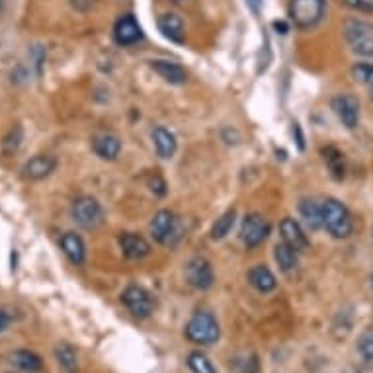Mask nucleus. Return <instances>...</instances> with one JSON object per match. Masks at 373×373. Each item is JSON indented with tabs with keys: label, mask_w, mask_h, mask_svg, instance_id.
I'll return each mask as SVG.
<instances>
[{
	"label": "nucleus",
	"mask_w": 373,
	"mask_h": 373,
	"mask_svg": "<svg viewBox=\"0 0 373 373\" xmlns=\"http://www.w3.org/2000/svg\"><path fill=\"white\" fill-rule=\"evenodd\" d=\"M322 227L334 237V239H348L354 233V219L350 209L334 198H327L322 202Z\"/></svg>",
	"instance_id": "f257e3e1"
},
{
	"label": "nucleus",
	"mask_w": 373,
	"mask_h": 373,
	"mask_svg": "<svg viewBox=\"0 0 373 373\" xmlns=\"http://www.w3.org/2000/svg\"><path fill=\"white\" fill-rule=\"evenodd\" d=\"M219 336H221V329H219V322L215 321L213 315L195 313L186 322V338L190 342L209 346V344H215Z\"/></svg>",
	"instance_id": "f03ea898"
},
{
	"label": "nucleus",
	"mask_w": 373,
	"mask_h": 373,
	"mask_svg": "<svg viewBox=\"0 0 373 373\" xmlns=\"http://www.w3.org/2000/svg\"><path fill=\"white\" fill-rule=\"evenodd\" d=\"M327 4L325 0H290V16L301 30H311L321 22Z\"/></svg>",
	"instance_id": "7ed1b4c3"
},
{
	"label": "nucleus",
	"mask_w": 373,
	"mask_h": 373,
	"mask_svg": "<svg viewBox=\"0 0 373 373\" xmlns=\"http://www.w3.org/2000/svg\"><path fill=\"white\" fill-rule=\"evenodd\" d=\"M71 215L75 219V223L81 225L83 229H98L104 223V209L92 195L76 198L71 208Z\"/></svg>",
	"instance_id": "20e7f679"
},
{
	"label": "nucleus",
	"mask_w": 373,
	"mask_h": 373,
	"mask_svg": "<svg viewBox=\"0 0 373 373\" xmlns=\"http://www.w3.org/2000/svg\"><path fill=\"white\" fill-rule=\"evenodd\" d=\"M344 36L350 44L352 51L372 57L373 55V28L364 20H346L344 24Z\"/></svg>",
	"instance_id": "39448f33"
},
{
	"label": "nucleus",
	"mask_w": 373,
	"mask_h": 373,
	"mask_svg": "<svg viewBox=\"0 0 373 373\" xmlns=\"http://www.w3.org/2000/svg\"><path fill=\"white\" fill-rule=\"evenodd\" d=\"M178 217L172 213L170 209H160L155 213L153 221H150V235L153 239L160 242V245H174V240L180 235Z\"/></svg>",
	"instance_id": "423d86ee"
},
{
	"label": "nucleus",
	"mask_w": 373,
	"mask_h": 373,
	"mask_svg": "<svg viewBox=\"0 0 373 373\" xmlns=\"http://www.w3.org/2000/svg\"><path fill=\"white\" fill-rule=\"evenodd\" d=\"M121 301L127 307V311L133 315V317H137V319H147L153 313V307H155L149 291L143 290L139 285H129L123 291Z\"/></svg>",
	"instance_id": "0eeeda50"
},
{
	"label": "nucleus",
	"mask_w": 373,
	"mask_h": 373,
	"mask_svg": "<svg viewBox=\"0 0 373 373\" xmlns=\"http://www.w3.org/2000/svg\"><path fill=\"white\" fill-rule=\"evenodd\" d=\"M270 235V223L268 219L260 213H250L245 217L242 227H240V237L245 240V245L248 248H256L262 245L264 240L268 239Z\"/></svg>",
	"instance_id": "6e6552de"
},
{
	"label": "nucleus",
	"mask_w": 373,
	"mask_h": 373,
	"mask_svg": "<svg viewBox=\"0 0 373 373\" xmlns=\"http://www.w3.org/2000/svg\"><path fill=\"white\" fill-rule=\"evenodd\" d=\"M186 280L195 290H209L213 285L215 276H213V268L208 258H203V256L190 258L186 264Z\"/></svg>",
	"instance_id": "1a4fd4ad"
},
{
	"label": "nucleus",
	"mask_w": 373,
	"mask_h": 373,
	"mask_svg": "<svg viewBox=\"0 0 373 373\" xmlns=\"http://www.w3.org/2000/svg\"><path fill=\"white\" fill-rule=\"evenodd\" d=\"M332 110L344 127L354 129L359 123V100L352 94H338L332 98Z\"/></svg>",
	"instance_id": "9d476101"
},
{
	"label": "nucleus",
	"mask_w": 373,
	"mask_h": 373,
	"mask_svg": "<svg viewBox=\"0 0 373 373\" xmlns=\"http://www.w3.org/2000/svg\"><path fill=\"white\" fill-rule=\"evenodd\" d=\"M143 38V30L139 22L135 20V16L126 14L118 18V22L113 26V39L120 45H133Z\"/></svg>",
	"instance_id": "9b49d317"
},
{
	"label": "nucleus",
	"mask_w": 373,
	"mask_h": 373,
	"mask_svg": "<svg viewBox=\"0 0 373 373\" xmlns=\"http://www.w3.org/2000/svg\"><path fill=\"white\" fill-rule=\"evenodd\" d=\"M280 233H282V240L285 245H290L293 250L303 252L309 248V239H307L305 231L301 229V225L293 219V217H285L280 223Z\"/></svg>",
	"instance_id": "f8f14e48"
},
{
	"label": "nucleus",
	"mask_w": 373,
	"mask_h": 373,
	"mask_svg": "<svg viewBox=\"0 0 373 373\" xmlns=\"http://www.w3.org/2000/svg\"><path fill=\"white\" fill-rule=\"evenodd\" d=\"M57 168V160L49 155H36L30 160H26V165L22 166L24 178L28 180H44L47 176H51Z\"/></svg>",
	"instance_id": "ddd939ff"
},
{
	"label": "nucleus",
	"mask_w": 373,
	"mask_h": 373,
	"mask_svg": "<svg viewBox=\"0 0 373 373\" xmlns=\"http://www.w3.org/2000/svg\"><path fill=\"white\" fill-rule=\"evenodd\" d=\"M120 247L127 258H131V260H141L150 254V245L137 233H121Z\"/></svg>",
	"instance_id": "4468645a"
},
{
	"label": "nucleus",
	"mask_w": 373,
	"mask_h": 373,
	"mask_svg": "<svg viewBox=\"0 0 373 373\" xmlns=\"http://www.w3.org/2000/svg\"><path fill=\"white\" fill-rule=\"evenodd\" d=\"M92 150L96 153L102 160H116L120 157L121 141L120 137L112 133H100L92 137Z\"/></svg>",
	"instance_id": "2eb2a0df"
},
{
	"label": "nucleus",
	"mask_w": 373,
	"mask_h": 373,
	"mask_svg": "<svg viewBox=\"0 0 373 373\" xmlns=\"http://www.w3.org/2000/svg\"><path fill=\"white\" fill-rule=\"evenodd\" d=\"M61 250L67 254V258L75 266H81L86 260V247L84 240L76 235V233H65L61 237Z\"/></svg>",
	"instance_id": "dca6fc26"
},
{
	"label": "nucleus",
	"mask_w": 373,
	"mask_h": 373,
	"mask_svg": "<svg viewBox=\"0 0 373 373\" xmlns=\"http://www.w3.org/2000/svg\"><path fill=\"white\" fill-rule=\"evenodd\" d=\"M153 71L157 73L158 76H163L166 83L170 84H184L188 78V73L184 71V67H180L178 63H172V61L165 59H157L150 63Z\"/></svg>",
	"instance_id": "f3484780"
},
{
	"label": "nucleus",
	"mask_w": 373,
	"mask_h": 373,
	"mask_svg": "<svg viewBox=\"0 0 373 373\" xmlns=\"http://www.w3.org/2000/svg\"><path fill=\"white\" fill-rule=\"evenodd\" d=\"M248 284L252 285L254 290L260 291V293H270V291L276 290V276L272 274V270L264 264H258L254 266L250 272H248Z\"/></svg>",
	"instance_id": "a211bd4d"
},
{
	"label": "nucleus",
	"mask_w": 373,
	"mask_h": 373,
	"mask_svg": "<svg viewBox=\"0 0 373 373\" xmlns=\"http://www.w3.org/2000/svg\"><path fill=\"white\" fill-rule=\"evenodd\" d=\"M158 30L166 39H170L174 44L184 41V22L176 14H163L158 18Z\"/></svg>",
	"instance_id": "6ab92c4d"
},
{
	"label": "nucleus",
	"mask_w": 373,
	"mask_h": 373,
	"mask_svg": "<svg viewBox=\"0 0 373 373\" xmlns=\"http://www.w3.org/2000/svg\"><path fill=\"white\" fill-rule=\"evenodd\" d=\"M153 143H155V149H157V155L160 158H172L178 149V141H176L174 133L165 127H157L153 131Z\"/></svg>",
	"instance_id": "aec40b11"
},
{
	"label": "nucleus",
	"mask_w": 373,
	"mask_h": 373,
	"mask_svg": "<svg viewBox=\"0 0 373 373\" xmlns=\"http://www.w3.org/2000/svg\"><path fill=\"white\" fill-rule=\"evenodd\" d=\"M10 362H12V366H16L18 369H22L26 373H38L44 369L41 358L30 350H14L10 354Z\"/></svg>",
	"instance_id": "412c9836"
},
{
	"label": "nucleus",
	"mask_w": 373,
	"mask_h": 373,
	"mask_svg": "<svg viewBox=\"0 0 373 373\" xmlns=\"http://www.w3.org/2000/svg\"><path fill=\"white\" fill-rule=\"evenodd\" d=\"M299 213H301L303 221L311 231H319L322 227V208L315 200L303 198L299 202Z\"/></svg>",
	"instance_id": "4be33fe9"
},
{
	"label": "nucleus",
	"mask_w": 373,
	"mask_h": 373,
	"mask_svg": "<svg viewBox=\"0 0 373 373\" xmlns=\"http://www.w3.org/2000/svg\"><path fill=\"white\" fill-rule=\"evenodd\" d=\"M55 359L65 373H78V358H76V352L71 344H57L55 346Z\"/></svg>",
	"instance_id": "5701e85b"
},
{
	"label": "nucleus",
	"mask_w": 373,
	"mask_h": 373,
	"mask_svg": "<svg viewBox=\"0 0 373 373\" xmlns=\"http://www.w3.org/2000/svg\"><path fill=\"white\" fill-rule=\"evenodd\" d=\"M322 158H325V163L329 166L332 178L342 180L346 176V160H344L342 150H338L336 147L329 145V147L322 149Z\"/></svg>",
	"instance_id": "b1692460"
},
{
	"label": "nucleus",
	"mask_w": 373,
	"mask_h": 373,
	"mask_svg": "<svg viewBox=\"0 0 373 373\" xmlns=\"http://www.w3.org/2000/svg\"><path fill=\"white\" fill-rule=\"evenodd\" d=\"M274 258H276L277 266L284 272H291L297 266V250H293L290 245H285L284 240L274 247Z\"/></svg>",
	"instance_id": "393cba45"
},
{
	"label": "nucleus",
	"mask_w": 373,
	"mask_h": 373,
	"mask_svg": "<svg viewBox=\"0 0 373 373\" xmlns=\"http://www.w3.org/2000/svg\"><path fill=\"white\" fill-rule=\"evenodd\" d=\"M235 219H237V211H235V209L225 211L223 215L219 217L215 223H213V227H211V239L213 240L225 239V237L231 233L233 225H235Z\"/></svg>",
	"instance_id": "a878e982"
},
{
	"label": "nucleus",
	"mask_w": 373,
	"mask_h": 373,
	"mask_svg": "<svg viewBox=\"0 0 373 373\" xmlns=\"http://www.w3.org/2000/svg\"><path fill=\"white\" fill-rule=\"evenodd\" d=\"M188 366L194 373H217L215 366L211 364V359L202 352H192L188 356Z\"/></svg>",
	"instance_id": "bb28decb"
},
{
	"label": "nucleus",
	"mask_w": 373,
	"mask_h": 373,
	"mask_svg": "<svg viewBox=\"0 0 373 373\" xmlns=\"http://www.w3.org/2000/svg\"><path fill=\"white\" fill-rule=\"evenodd\" d=\"M352 76L358 81V83L366 84L369 88V96L373 100V65H367V63H358L352 67Z\"/></svg>",
	"instance_id": "cd10ccee"
},
{
	"label": "nucleus",
	"mask_w": 373,
	"mask_h": 373,
	"mask_svg": "<svg viewBox=\"0 0 373 373\" xmlns=\"http://www.w3.org/2000/svg\"><path fill=\"white\" fill-rule=\"evenodd\" d=\"M358 352L364 362H373V329H366L358 338Z\"/></svg>",
	"instance_id": "c85d7f7f"
},
{
	"label": "nucleus",
	"mask_w": 373,
	"mask_h": 373,
	"mask_svg": "<svg viewBox=\"0 0 373 373\" xmlns=\"http://www.w3.org/2000/svg\"><path fill=\"white\" fill-rule=\"evenodd\" d=\"M20 141H22V127L16 126L10 135L6 137V141H4V147H6L8 153H14L18 147H20Z\"/></svg>",
	"instance_id": "c756f323"
},
{
	"label": "nucleus",
	"mask_w": 373,
	"mask_h": 373,
	"mask_svg": "<svg viewBox=\"0 0 373 373\" xmlns=\"http://www.w3.org/2000/svg\"><path fill=\"white\" fill-rule=\"evenodd\" d=\"M342 4L358 12H373V0H342Z\"/></svg>",
	"instance_id": "7c9ffc66"
},
{
	"label": "nucleus",
	"mask_w": 373,
	"mask_h": 373,
	"mask_svg": "<svg viewBox=\"0 0 373 373\" xmlns=\"http://www.w3.org/2000/svg\"><path fill=\"white\" fill-rule=\"evenodd\" d=\"M237 369L240 373H258V359L254 358V356H250V359H248V356L245 359H239Z\"/></svg>",
	"instance_id": "2f4dec72"
},
{
	"label": "nucleus",
	"mask_w": 373,
	"mask_h": 373,
	"mask_svg": "<svg viewBox=\"0 0 373 373\" xmlns=\"http://www.w3.org/2000/svg\"><path fill=\"white\" fill-rule=\"evenodd\" d=\"M149 186H150V192H153V194H157V195H165L166 194L165 180L160 178L158 174H155V176L150 178Z\"/></svg>",
	"instance_id": "473e14b6"
},
{
	"label": "nucleus",
	"mask_w": 373,
	"mask_h": 373,
	"mask_svg": "<svg viewBox=\"0 0 373 373\" xmlns=\"http://www.w3.org/2000/svg\"><path fill=\"white\" fill-rule=\"evenodd\" d=\"M293 137H295V141H297L299 149H305V137L301 133V127H299L297 121H293Z\"/></svg>",
	"instance_id": "72a5a7b5"
},
{
	"label": "nucleus",
	"mask_w": 373,
	"mask_h": 373,
	"mask_svg": "<svg viewBox=\"0 0 373 373\" xmlns=\"http://www.w3.org/2000/svg\"><path fill=\"white\" fill-rule=\"evenodd\" d=\"M8 325H10V317H8L6 311L0 309V332H4L8 329Z\"/></svg>",
	"instance_id": "f704fd0d"
},
{
	"label": "nucleus",
	"mask_w": 373,
	"mask_h": 373,
	"mask_svg": "<svg viewBox=\"0 0 373 373\" xmlns=\"http://www.w3.org/2000/svg\"><path fill=\"white\" fill-rule=\"evenodd\" d=\"M248 8L252 10L254 14H258L260 12V6H262V0H247Z\"/></svg>",
	"instance_id": "c9c22d12"
},
{
	"label": "nucleus",
	"mask_w": 373,
	"mask_h": 373,
	"mask_svg": "<svg viewBox=\"0 0 373 373\" xmlns=\"http://www.w3.org/2000/svg\"><path fill=\"white\" fill-rule=\"evenodd\" d=\"M274 28L277 30V34H287V26L284 22H274Z\"/></svg>",
	"instance_id": "e433bc0d"
},
{
	"label": "nucleus",
	"mask_w": 373,
	"mask_h": 373,
	"mask_svg": "<svg viewBox=\"0 0 373 373\" xmlns=\"http://www.w3.org/2000/svg\"><path fill=\"white\" fill-rule=\"evenodd\" d=\"M2 4H4V0H0V10H2Z\"/></svg>",
	"instance_id": "4c0bfd02"
},
{
	"label": "nucleus",
	"mask_w": 373,
	"mask_h": 373,
	"mask_svg": "<svg viewBox=\"0 0 373 373\" xmlns=\"http://www.w3.org/2000/svg\"><path fill=\"white\" fill-rule=\"evenodd\" d=\"M172 2H182V0H172Z\"/></svg>",
	"instance_id": "58836bf2"
},
{
	"label": "nucleus",
	"mask_w": 373,
	"mask_h": 373,
	"mask_svg": "<svg viewBox=\"0 0 373 373\" xmlns=\"http://www.w3.org/2000/svg\"><path fill=\"white\" fill-rule=\"evenodd\" d=\"M372 285H373V276H372Z\"/></svg>",
	"instance_id": "ea45409f"
}]
</instances>
